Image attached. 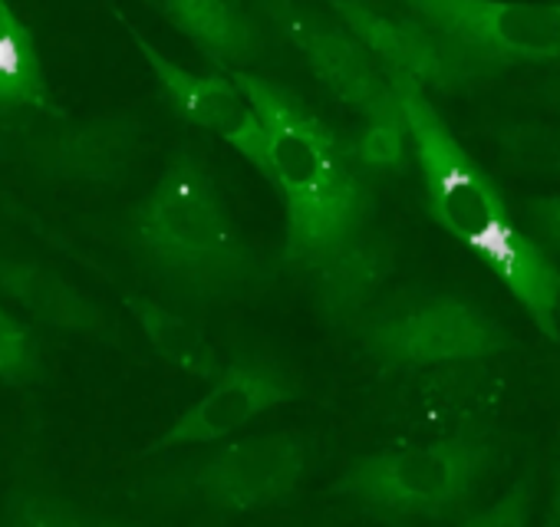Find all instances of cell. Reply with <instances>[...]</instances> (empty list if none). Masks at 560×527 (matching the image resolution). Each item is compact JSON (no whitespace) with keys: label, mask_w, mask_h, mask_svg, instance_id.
Wrapping results in <instances>:
<instances>
[{"label":"cell","mask_w":560,"mask_h":527,"mask_svg":"<svg viewBox=\"0 0 560 527\" xmlns=\"http://www.w3.org/2000/svg\"><path fill=\"white\" fill-rule=\"evenodd\" d=\"M231 80L267 132V181L284 198L288 214L280 260L314 278L370 234L376 214L370 172L353 159L350 139L334 132L291 90L260 73H234Z\"/></svg>","instance_id":"7a4b0ae2"},{"label":"cell","mask_w":560,"mask_h":527,"mask_svg":"<svg viewBox=\"0 0 560 527\" xmlns=\"http://www.w3.org/2000/svg\"><path fill=\"white\" fill-rule=\"evenodd\" d=\"M544 527H560V465H557V478H553V491H550V507H547V524Z\"/></svg>","instance_id":"d4e9b609"},{"label":"cell","mask_w":560,"mask_h":527,"mask_svg":"<svg viewBox=\"0 0 560 527\" xmlns=\"http://www.w3.org/2000/svg\"><path fill=\"white\" fill-rule=\"evenodd\" d=\"M4 126H8V122H0V129H4Z\"/></svg>","instance_id":"4316f807"},{"label":"cell","mask_w":560,"mask_h":527,"mask_svg":"<svg viewBox=\"0 0 560 527\" xmlns=\"http://www.w3.org/2000/svg\"><path fill=\"white\" fill-rule=\"evenodd\" d=\"M494 139L511 168L530 175H560V129L508 122L494 129Z\"/></svg>","instance_id":"ffe728a7"},{"label":"cell","mask_w":560,"mask_h":527,"mask_svg":"<svg viewBox=\"0 0 560 527\" xmlns=\"http://www.w3.org/2000/svg\"><path fill=\"white\" fill-rule=\"evenodd\" d=\"M21 116L60 119L67 109L54 99L31 27L8 4H0V122Z\"/></svg>","instance_id":"e0dca14e"},{"label":"cell","mask_w":560,"mask_h":527,"mask_svg":"<svg viewBox=\"0 0 560 527\" xmlns=\"http://www.w3.org/2000/svg\"><path fill=\"white\" fill-rule=\"evenodd\" d=\"M406 8L462 40L498 70L560 60V4H494V0H406Z\"/></svg>","instance_id":"8fae6325"},{"label":"cell","mask_w":560,"mask_h":527,"mask_svg":"<svg viewBox=\"0 0 560 527\" xmlns=\"http://www.w3.org/2000/svg\"><path fill=\"white\" fill-rule=\"evenodd\" d=\"M530 497H534V481H530V475H524L511 484L508 494H501L491 507L471 514L462 527H527Z\"/></svg>","instance_id":"603a6c76"},{"label":"cell","mask_w":560,"mask_h":527,"mask_svg":"<svg viewBox=\"0 0 560 527\" xmlns=\"http://www.w3.org/2000/svg\"><path fill=\"white\" fill-rule=\"evenodd\" d=\"M122 244L175 297L237 301L257 284V257L195 145H178L155 185L126 211Z\"/></svg>","instance_id":"3957f363"},{"label":"cell","mask_w":560,"mask_h":527,"mask_svg":"<svg viewBox=\"0 0 560 527\" xmlns=\"http://www.w3.org/2000/svg\"><path fill=\"white\" fill-rule=\"evenodd\" d=\"M383 373H416L445 363H488L514 350V337L481 307L442 291L383 297L353 330Z\"/></svg>","instance_id":"5b68a950"},{"label":"cell","mask_w":560,"mask_h":527,"mask_svg":"<svg viewBox=\"0 0 560 527\" xmlns=\"http://www.w3.org/2000/svg\"><path fill=\"white\" fill-rule=\"evenodd\" d=\"M0 527H145V524H126V520H109L96 517L90 511H80L77 504L40 491V488H21L4 514H0Z\"/></svg>","instance_id":"d6986e66"},{"label":"cell","mask_w":560,"mask_h":527,"mask_svg":"<svg viewBox=\"0 0 560 527\" xmlns=\"http://www.w3.org/2000/svg\"><path fill=\"white\" fill-rule=\"evenodd\" d=\"M188 44L205 57L214 73H254L267 54V37L260 21L228 0H162L152 4Z\"/></svg>","instance_id":"9a60e30c"},{"label":"cell","mask_w":560,"mask_h":527,"mask_svg":"<svg viewBox=\"0 0 560 527\" xmlns=\"http://www.w3.org/2000/svg\"><path fill=\"white\" fill-rule=\"evenodd\" d=\"M504 379L485 363H445L406 373L396 389V409L412 425H442L445 435L481 429L498 409Z\"/></svg>","instance_id":"4fadbf2b"},{"label":"cell","mask_w":560,"mask_h":527,"mask_svg":"<svg viewBox=\"0 0 560 527\" xmlns=\"http://www.w3.org/2000/svg\"><path fill=\"white\" fill-rule=\"evenodd\" d=\"M396 250L383 234H363L340 257L314 274V301L317 311L350 333L360 320L383 301V291L393 278Z\"/></svg>","instance_id":"2e32d148"},{"label":"cell","mask_w":560,"mask_h":527,"mask_svg":"<svg viewBox=\"0 0 560 527\" xmlns=\"http://www.w3.org/2000/svg\"><path fill=\"white\" fill-rule=\"evenodd\" d=\"M524 214H527V224H530L527 231L534 234V241L560 254V195L530 198L524 204Z\"/></svg>","instance_id":"cb8c5ba5"},{"label":"cell","mask_w":560,"mask_h":527,"mask_svg":"<svg viewBox=\"0 0 560 527\" xmlns=\"http://www.w3.org/2000/svg\"><path fill=\"white\" fill-rule=\"evenodd\" d=\"M113 17L129 34L132 47L142 54V60L152 70L159 93L172 106V113L182 116L185 122L224 139L234 152H241V159H247V165H254L267 178V172H270L267 132H264L260 116L254 113L250 99L241 93V86L231 77L214 73V70L191 73L188 67L165 57L122 11H113Z\"/></svg>","instance_id":"30bf717a"},{"label":"cell","mask_w":560,"mask_h":527,"mask_svg":"<svg viewBox=\"0 0 560 527\" xmlns=\"http://www.w3.org/2000/svg\"><path fill=\"white\" fill-rule=\"evenodd\" d=\"M353 159L366 172H393L406 165V155L412 149L406 116L399 119H380V122H363L357 136H350Z\"/></svg>","instance_id":"7402d4cb"},{"label":"cell","mask_w":560,"mask_h":527,"mask_svg":"<svg viewBox=\"0 0 560 527\" xmlns=\"http://www.w3.org/2000/svg\"><path fill=\"white\" fill-rule=\"evenodd\" d=\"M0 149H11L24 168L54 185L122 188L145 155V122L132 109L96 116H21L0 129Z\"/></svg>","instance_id":"8992f818"},{"label":"cell","mask_w":560,"mask_h":527,"mask_svg":"<svg viewBox=\"0 0 560 527\" xmlns=\"http://www.w3.org/2000/svg\"><path fill=\"white\" fill-rule=\"evenodd\" d=\"M260 11L294 44L311 73L320 80V86L337 103L350 106L363 122L402 116L396 83L386 73V67L334 14L294 4V0H273V4H264Z\"/></svg>","instance_id":"9c48e42d"},{"label":"cell","mask_w":560,"mask_h":527,"mask_svg":"<svg viewBox=\"0 0 560 527\" xmlns=\"http://www.w3.org/2000/svg\"><path fill=\"white\" fill-rule=\"evenodd\" d=\"M498 442L485 429L396 445L347 465L330 491L380 517L458 514L494 468Z\"/></svg>","instance_id":"277c9868"},{"label":"cell","mask_w":560,"mask_h":527,"mask_svg":"<svg viewBox=\"0 0 560 527\" xmlns=\"http://www.w3.org/2000/svg\"><path fill=\"white\" fill-rule=\"evenodd\" d=\"M119 301L129 311V317L139 324L149 347L168 366H175L185 376H195L201 383H214L224 373V363H221L218 350L211 347V340L205 337V330L195 320H188L185 314L165 307L162 301H155L149 294L119 291Z\"/></svg>","instance_id":"ac0fdd59"},{"label":"cell","mask_w":560,"mask_h":527,"mask_svg":"<svg viewBox=\"0 0 560 527\" xmlns=\"http://www.w3.org/2000/svg\"><path fill=\"white\" fill-rule=\"evenodd\" d=\"M0 297H8L27 317L60 333L100 340H109L116 333L96 301H90L73 281L54 271L50 264H40L34 257L0 250Z\"/></svg>","instance_id":"5bb4252c"},{"label":"cell","mask_w":560,"mask_h":527,"mask_svg":"<svg viewBox=\"0 0 560 527\" xmlns=\"http://www.w3.org/2000/svg\"><path fill=\"white\" fill-rule=\"evenodd\" d=\"M547 96H550V103H557V106H560V80L547 86Z\"/></svg>","instance_id":"484cf974"},{"label":"cell","mask_w":560,"mask_h":527,"mask_svg":"<svg viewBox=\"0 0 560 527\" xmlns=\"http://www.w3.org/2000/svg\"><path fill=\"white\" fill-rule=\"evenodd\" d=\"M301 399V383L267 356H237L224 366V373L211 383V389L185 409L145 452H165L182 445H211L221 442L264 412Z\"/></svg>","instance_id":"7c38bea8"},{"label":"cell","mask_w":560,"mask_h":527,"mask_svg":"<svg viewBox=\"0 0 560 527\" xmlns=\"http://www.w3.org/2000/svg\"><path fill=\"white\" fill-rule=\"evenodd\" d=\"M389 77L409 126L412 159L422 175L429 214L508 288L544 340L560 343L557 264L514 218L494 178L455 139L429 93L406 77Z\"/></svg>","instance_id":"6da1fadb"},{"label":"cell","mask_w":560,"mask_h":527,"mask_svg":"<svg viewBox=\"0 0 560 527\" xmlns=\"http://www.w3.org/2000/svg\"><path fill=\"white\" fill-rule=\"evenodd\" d=\"M311 448L294 432H267L228 442L175 475L168 488L211 511L247 514L284 504L307 478Z\"/></svg>","instance_id":"ba28073f"},{"label":"cell","mask_w":560,"mask_h":527,"mask_svg":"<svg viewBox=\"0 0 560 527\" xmlns=\"http://www.w3.org/2000/svg\"><path fill=\"white\" fill-rule=\"evenodd\" d=\"M44 376V340L14 311L0 304V383L31 386Z\"/></svg>","instance_id":"44dd1931"},{"label":"cell","mask_w":560,"mask_h":527,"mask_svg":"<svg viewBox=\"0 0 560 527\" xmlns=\"http://www.w3.org/2000/svg\"><path fill=\"white\" fill-rule=\"evenodd\" d=\"M330 14L370 47V54L386 67V73L406 77L425 93H462L501 73L491 60L448 37L445 31L432 27L406 4L380 8L357 4V0H334Z\"/></svg>","instance_id":"52a82bcc"}]
</instances>
